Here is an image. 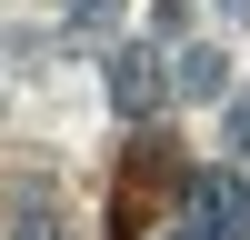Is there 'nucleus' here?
Returning <instances> with one entry per match:
<instances>
[{
    "instance_id": "obj_1",
    "label": "nucleus",
    "mask_w": 250,
    "mask_h": 240,
    "mask_svg": "<svg viewBox=\"0 0 250 240\" xmlns=\"http://www.w3.org/2000/svg\"><path fill=\"white\" fill-rule=\"evenodd\" d=\"M180 190H190V220H200L210 240H240V230H250V190H240L230 170H190Z\"/></svg>"
},
{
    "instance_id": "obj_2",
    "label": "nucleus",
    "mask_w": 250,
    "mask_h": 240,
    "mask_svg": "<svg viewBox=\"0 0 250 240\" xmlns=\"http://www.w3.org/2000/svg\"><path fill=\"white\" fill-rule=\"evenodd\" d=\"M150 100H160V60L140 50V40H130V50H110V110H120V120H140Z\"/></svg>"
},
{
    "instance_id": "obj_3",
    "label": "nucleus",
    "mask_w": 250,
    "mask_h": 240,
    "mask_svg": "<svg viewBox=\"0 0 250 240\" xmlns=\"http://www.w3.org/2000/svg\"><path fill=\"white\" fill-rule=\"evenodd\" d=\"M170 90H180V100H220V90H230V60H220L210 40H190L180 70H170Z\"/></svg>"
},
{
    "instance_id": "obj_4",
    "label": "nucleus",
    "mask_w": 250,
    "mask_h": 240,
    "mask_svg": "<svg viewBox=\"0 0 250 240\" xmlns=\"http://www.w3.org/2000/svg\"><path fill=\"white\" fill-rule=\"evenodd\" d=\"M60 20H70V40H110L120 30V0H70Z\"/></svg>"
},
{
    "instance_id": "obj_5",
    "label": "nucleus",
    "mask_w": 250,
    "mask_h": 240,
    "mask_svg": "<svg viewBox=\"0 0 250 240\" xmlns=\"http://www.w3.org/2000/svg\"><path fill=\"white\" fill-rule=\"evenodd\" d=\"M10 240H70V230H60V210H50V200H20V220H10Z\"/></svg>"
},
{
    "instance_id": "obj_6",
    "label": "nucleus",
    "mask_w": 250,
    "mask_h": 240,
    "mask_svg": "<svg viewBox=\"0 0 250 240\" xmlns=\"http://www.w3.org/2000/svg\"><path fill=\"white\" fill-rule=\"evenodd\" d=\"M220 140H230V150L250 160V100H230V110H220Z\"/></svg>"
},
{
    "instance_id": "obj_7",
    "label": "nucleus",
    "mask_w": 250,
    "mask_h": 240,
    "mask_svg": "<svg viewBox=\"0 0 250 240\" xmlns=\"http://www.w3.org/2000/svg\"><path fill=\"white\" fill-rule=\"evenodd\" d=\"M170 240H210V230H200V220H180V230H170Z\"/></svg>"
}]
</instances>
